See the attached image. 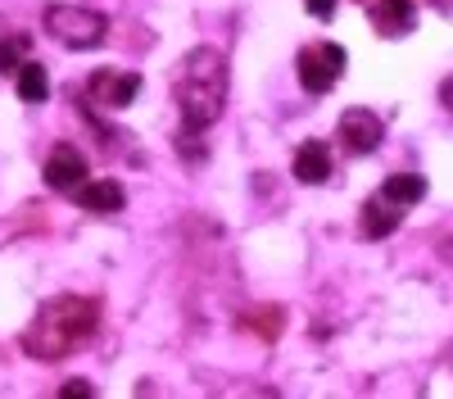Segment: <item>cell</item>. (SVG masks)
<instances>
[{
    "label": "cell",
    "instance_id": "obj_1",
    "mask_svg": "<svg viewBox=\"0 0 453 399\" xmlns=\"http://www.w3.org/2000/svg\"><path fill=\"white\" fill-rule=\"evenodd\" d=\"M226 87H232V73H226V55L213 46H196L173 73V100L181 109V150L186 159H204V150H196L200 136L222 119L226 109Z\"/></svg>",
    "mask_w": 453,
    "mask_h": 399
},
{
    "label": "cell",
    "instance_id": "obj_2",
    "mask_svg": "<svg viewBox=\"0 0 453 399\" xmlns=\"http://www.w3.org/2000/svg\"><path fill=\"white\" fill-rule=\"evenodd\" d=\"M96 326H100V300H91V295H55L27 322L23 354L42 358V363H59L68 354H78L82 345H91Z\"/></svg>",
    "mask_w": 453,
    "mask_h": 399
},
{
    "label": "cell",
    "instance_id": "obj_3",
    "mask_svg": "<svg viewBox=\"0 0 453 399\" xmlns=\"http://www.w3.org/2000/svg\"><path fill=\"white\" fill-rule=\"evenodd\" d=\"M42 27L68 50H96L109 36V19L100 10H87V5H46Z\"/></svg>",
    "mask_w": 453,
    "mask_h": 399
},
{
    "label": "cell",
    "instance_id": "obj_4",
    "mask_svg": "<svg viewBox=\"0 0 453 399\" xmlns=\"http://www.w3.org/2000/svg\"><path fill=\"white\" fill-rule=\"evenodd\" d=\"M345 50H340L335 42H313L299 50L295 59V73H299V87H304L309 96H326L340 78H345Z\"/></svg>",
    "mask_w": 453,
    "mask_h": 399
},
{
    "label": "cell",
    "instance_id": "obj_5",
    "mask_svg": "<svg viewBox=\"0 0 453 399\" xmlns=\"http://www.w3.org/2000/svg\"><path fill=\"white\" fill-rule=\"evenodd\" d=\"M87 96L100 109H127L141 96V73H132V68H96L87 78Z\"/></svg>",
    "mask_w": 453,
    "mask_h": 399
},
{
    "label": "cell",
    "instance_id": "obj_6",
    "mask_svg": "<svg viewBox=\"0 0 453 399\" xmlns=\"http://www.w3.org/2000/svg\"><path fill=\"white\" fill-rule=\"evenodd\" d=\"M386 136V123L372 114V109H345L340 114V127H335V141L345 155H372Z\"/></svg>",
    "mask_w": 453,
    "mask_h": 399
},
{
    "label": "cell",
    "instance_id": "obj_7",
    "mask_svg": "<svg viewBox=\"0 0 453 399\" xmlns=\"http://www.w3.org/2000/svg\"><path fill=\"white\" fill-rule=\"evenodd\" d=\"M87 181V159L82 150H73L68 141L50 145V155H46V187L59 191V196H73Z\"/></svg>",
    "mask_w": 453,
    "mask_h": 399
},
{
    "label": "cell",
    "instance_id": "obj_8",
    "mask_svg": "<svg viewBox=\"0 0 453 399\" xmlns=\"http://www.w3.org/2000/svg\"><path fill=\"white\" fill-rule=\"evenodd\" d=\"M363 10H367L372 27L381 36H390V42L418 27V5H412V0H363Z\"/></svg>",
    "mask_w": 453,
    "mask_h": 399
},
{
    "label": "cell",
    "instance_id": "obj_9",
    "mask_svg": "<svg viewBox=\"0 0 453 399\" xmlns=\"http://www.w3.org/2000/svg\"><path fill=\"white\" fill-rule=\"evenodd\" d=\"M403 213H408V209L390 204L381 191H376V196L363 204V213H358V236H363V241H386V236L403 223Z\"/></svg>",
    "mask_w": 453,
    "mask_h": 399
},
{
    "label": "cell",
    "instance_id": "obj_10",
    "mask_svg": "<svg viewBox=\"0 0 453 399\" xmlns=\"http://www.w3.org/2000/svg\"><path fill=\"white\" fill-rule=\"evenodd\" d=\"M331 145L326 141H304L295 150V164H290V173H295V181H304V187H322V181L331 177Z\"/></svg>",
    "mask_w": 453,
    "mask_h": 399
},
{
    "label": "cell",
    "instance_id": "obj_11",
    "mask_svg": "<svg viewBox=\"0 0 453 399\" xmlns=\"http://www.w3.org/2000/svg\"><path fill=\"white\" fill-rule=\"evenodd\" d=\"M73 200H78L82 209H91V213H119L123 204H127V196H123V187L113 177H100V181H82L78 191H73Z\"/></svg>",
    "mask_w": 453,
    "mask_h": 399
},
{
    "label": "cell",
    "instance_id": "obj_12",
    "mask_svg": "<svg viewBox=\"0 0 453 399\" xmlns=\"http://www.w3.org/2000/svg\"><path fill=\"white\" fill-rule=\"evenodd\" d=\"M381 196H386L390 204H399V209H412V204L426 196V177H418V173H395V177L381 181Z\"/></svg>",
    "mask_w": 453,
    "mask_h": 399
},
{
    "label": "cell",
    "instance_id": "obj_13",
    "mask_svg": "<svg viewBox=\"0 0 453 399\" xmlns=\"http://www.w3.org/2000/svg\"><path fill=\"white\" fill-rule=\"evenodd\" d=\"M14 87H19V100H27V104H42V100L50 96V78H46V68L36 64V59L19 64V73H14Z\"/></svg>",
    "mask_w": 453,
    "mask_h": 399
},
{
    "label": "cell",
    "instance_id": "obj_14",
    "mask_svg": "<svg viewBox=\"0 0 453 399\" xmlns=\"http://www.w3.org/2000/svg\"><path fill=\"white\" fill-rule=\"evenodd\" d=\"M27 55H32V42L23 32H0V73H19V64H27Z\"/></svg>",
    "mask_w": 453,
    "mask_h": 399
},
{
    "label": "cell",
    "instance_id": "obj_15",
    "mask_svg": "<svg viewBox=\"0 0 453 399\" xmlns=\"http://www.w3.org/2000/svg\"><path fill=\"white\" fill-rule=\"evenodd\" d=\"M281 322H286V313L273 309V304H268V309H254V313L241 318V326H250L258 341H277V336H281Z\"/></svg>",
    "mask_w": 453,
    "mask_h": 399
},
{
    "label": "cell",
    "instance_id": "obj_16",
    "mask_svg": "<svg viewBox=\"0 0 453 399\" xmlns=\"http://www.w3.org/2000/svg\"><path fill=\"white\" fill-rule=\"evenodd\" d=\"M304 10H309L313 19L326 23V19H335V0H304Z\"/></svg>",
    "mask_w": 453,
    "mask_h": 399
},
{
    "label": "cell",
    "instance_id": "obj_17",
    "mask_svg": "<svg viewBox=\"0 0 453 399\" xmlns=\"http://www.w3.org/2000/svg\"><path fill=\"white\" fill-rule=\"evenodd\" d=\"M440 100H444V109L453 114V78H444V87H440Z\"/></svg>",
    "mask_w": 453,
    "mask_h": 399
},
{
    "label": "cell",
    "instance_id": "obj_18",
    "mask_svg": "<svg viewBox=\"0 0 453 399\" xmlns=\"http://www.w3.org/2000/svg\"><path fill=\"white\" fill-rule=\"evenodd\" d=\"M64 395H96V390H91L87 381H68V386H64Z\"/></svg>",
    "mask_w": 453,
    "mask_h": 399
},
{
    "label": "cell",
    "instance_id": "obj_19",
    "mask_svg": "<svg viewBox=\"0 0 453 399\" xmlns=\"http://www.w3.org/2000/svg\"><path fill=\"white\" fill-rule=\"evenodd\" d=\"M431 5H440V10H453V0H431Z\"/></svg>",
    "mask_w": 453,
    "mask_h": 399
}]
</instances>
